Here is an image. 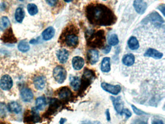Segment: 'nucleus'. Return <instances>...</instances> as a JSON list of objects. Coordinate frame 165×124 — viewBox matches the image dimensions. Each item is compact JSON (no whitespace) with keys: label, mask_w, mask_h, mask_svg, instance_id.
Segmentation results:
<instances>
[{"label":"nucleus","mask_w":165,"mask_h":124,"mask_svg":"<svg viewBox=\"0 0 165 124\" xmlns=\"http://www.w3.org/2000/svg\"><path fill=\"white\" fill-rule=\"evenodd\" d=\"M101 86L103 90L115 96L117 95L121 91V87L119 85L113 86L106 82H103L101 84Z\"/></svg>","instance_id":"8"},{"label":"nucleus","mask_w":165,"mask_h":124,"mask_svg":"<svg viewBox=\"0 0 165 124\" xmlns=\"http://www.w3.org/2000/svg\"><path fill=\"white\" fill-rule=\"evenodd\" d=\"M13 80L10 76L5 75L0 80V87L3 90H9L13 86Z\"/></svg>","instance_id":"9"},{"label":"nucleus","mask_w":165,"mask_h":124,"mask_svg":"<svg viewBox=\"0 0 165 124\" xmlns=\"http://www.w3.org/2000/svg\"><path fill=\"white\" fill-rule=\"evenodd\" d=\"M110 58L107 57L103 58L102 60L101 66V70L103 72L107 73L111 71V64H110Z\"/></svg>","instance_id":"21"},{"label":"nucleus","mask_w":165,"mask_h":124,"mask_svg":"<svg viewBox=\"0 0 165 124\" xmlns=\"http://www.w3.org/2000/svg\"><path fill=\"white\" fill-rule=\"evenodd\" d=\"M143 23H146L150 22L155 26L160 27L164 23V21L161 16L155 11L153 12L144 18Z\"/></svg>","instance_id":"4"},{"label":"nucleus","mask_w":165,"mask_h":124,"mask_svg":"<svg viewBox=\"0 0 165 124\" xmlns=\"http://www.w3.org/2000/svg\"></svg>","instance_id":"45"},{"label":"nucleus","mask_w":165,"mask_h":124,"mask_svg":"<svg viewBox=\"0 0 165 124\" xmlns=\"http://www.w3.org/2000/svg\"><path fill=\"white\" fill-rule=\"evenodd\" d=\"M73 67L76 70H82L84 65V60L80 56H75L72 61Z\"/></svg>","instance_id":"14"},{"label":"nucleus","mask_w":165,"mask_h":124,"mask_svg":"<svg viewBox=\"0 0 165 124\" xmlns=\"http://www.w3.org/2000/svg\"><path fill=\"white\" fill-rule=\"evenodd\" d=\"M86 38L87 44L90 47L103 48L105 42V32L103 30H88L86 32Z\"/></svg>","instance_id":"3"},{"label":"nucleus","mask_w":165,"mask_h":124,"mask_svg":"<svg viewBox=\"0 0 165 124\" xmlns=\"http://www.w3.org/2000/svg\"><path fill=\"white\" fill-rule=\"evenodd\" d=\"M99 59V51L95 50H90L87 52V60L91 65L96 64Z\"/></svg>","instance_id":"11"},{"label":"nucleus","mask_w":165,"mask_h":124,"mask_svg":"<svg viewBox=\"0 0 165 124\" xmlns=\"http://www.w3.org/2000/svg\"><path fill=\"white\" fill-rule=\"evenodd\" d=\"M119 39L116 34H112L108 38V42L110 46H116L119 43Z\"/></svg>","instance_id":"31"},{"label":"nucleus","mask_w":165,"mask_h":124,"mask_svg":"<svg viewBox=\"0 0 165 124\" xmlns=\"http://www.w3.org/2000/svg\"><path fill=\"white\" fill-rule=\"evenodd\" d=\"M10 22L6 16H4L0 18V31H4L9 27Z\"/></svg>","instance_id":"27"},{"label":"nucleus","mask_w":165,"mask_h":124,"mask_svg":"<svg viewBox=\"0 0 165 124\" xmlns=\"http://www.w3.org/2000/svg\"><path fill=\"white\" fill-rule=\"evenodd\" d=\"M78 30L77 27L70 25L66 28L60 37V40L62 43L67 47L75 48L78 44Z\"/></svg>","instance_id":"2"},{"label":"nucleus","mask_w":165,"mask_h":124,"mask_svg":"<svg viewBox=\"0 0 165 124\" xmlns=\"http://www.w3.org/2000/svg\"><path fill=\"white\" fill-rule=\"evenodd\" d=\"M111 46H107L106 47H105L103 49V52L105 54H109L111 51Z\"/></svg>","instance_id":"37"},{"label":"nucleus","mask_w":165,"mask_h":124,"mask_svg":"<svg viewBox=\"0 0 165 124\" xmlns=\"http://www.w3.org/2000/svg\"><path fill=\"white\" fill-rule=\"evenodd\" d=\"M6 113V107L5 104L0 102V115L5 116Z\"/></svg>","instance_id":"32"},{"label":"nucleus","mask_w":165,"mask_h":124,"mask_svg":"<svg viewBox=\"0 0 165 124\" xmlns=\"http://www.w3.org/2000/svg\"><path fill=\"white\" fill-rule=\"evenodd\" d=\"M53 76L57 82L62 84L65 82L66 78V71L64 67L61 66H58L53 70Z\"/></svg>","instance_id":"6"},{"label":"nucleus","mask_w":165,"mask_h":124,"mask_svg":"<svg viewBox=\"0 0 165 124\" xmlns=\"http://www.w3.org/2000/svg\"><path fill=\"white\" fill-rule=\"evenodd\" d=\"M55 30L53 27L50 26L46 29L42 33V38L46 41L50 40L54 36Z\"/></svg>","instance_id":"17"},{"label":"nucleus","mask_w":165,"mask_h":124,"mask_svg":"<svg viewBox=\"0 0 165 124\" xmlns=\"http://www.w3.org/2000/svg\"><path fill=\"white\" fill-rule=\"evenodd\" d=\"M152 124H164L163 121L161 120L156 119L154 120L152 122Z\"/></svg>","instance_id":"38"},{"label":"nucleus","mask_w":165,"mask_h":124,"mask_svg":"<svg viewBox=\"0 0 165 124\" xmlns=\"http://www.w3.org/2000/svg\"><path fill=\"white\" fill-rule=\"evenodd\" d=\"M73 0H64V1L66 2H70L72 1Z\"/></svg>","instance_id":"41"},{"label":"nucleus","mask_w":165,"mask_h":124,"mask_svg":"<svg viewBox=\"0 0 165 124\" xmlns=\"http://www.w3.org/2000/svg\"><path fill=\"white\" fill-rule=\"evenodd\" d=\"M85 15L91 24L97 26H109L115 24L117 21L113 12L102 4H90L85 9Z\"/></svg>","instance_id":"1"},{"label":"nucleus","mask_w":165,"mask_h":124,"mask_svg":"<svg viewBox=\"0 0 165 124\" xmlns=\"http://www.w3.org/2000/svg\"><path fill=\"white\" fill-rule=\"evenodd\" d=\"M111 99L112 100L114 109L115 110L118 114H121L122 110L123 109V104L121 97L115 98L113 97H111Z\"/></svg>","instance_id":"18"},{"label":"nucleus","mask_w":165,"mask_h":124,"mask_svg":"<svg viewBox=\"0 0 165 124\" xmlns=\"http://www.w3.org/2000/svg\"><path fill=\"white\" fill-rule=\"evenodd\" d=\"M15 18L16 21L19 23L22 22L25 18V11L22 7H18L15 11Z\"/></svg>","instance_id":"22"},{"label":"nucleus","mask_w":165,"mask_h":124,"mask_svg":"<svg viewBox=\"0 0 165 124\" xmlns=\"http://www.w3.org/2000/svg\"><path fill=\"white\" fill-rule=\"evenodd\" d=\"M70 84L73 89L75 91L78 90L80 86V80L79 77L71 76L70 77Z\"/></svg>","instance_id":"25"},{"label":"nucleus","mask_w":165,"mask_h":124,"mask_svg":"<svg viewBox=\"0 0 165 124\" xmlns=\"http://www.w3.org/2000/svg\"><path fill=\"white\" fill-rule=\"evenodd\" d=\"M133 6L136 12L140 15L144 13L147 7V3L143 0H135Z\"/></svg>","instance_id":"10"},{"label":"nucleus","mask_w":165,"mask_h":124,"mask_svg":"<svg viewBox=\"0 0 165 124\" xmlns=\"http://www.w3.org/2000/svg\"><path fill=\"white\" fill-rule=\"evenodd\" d=\"M165 6L164 4H162V5L158 6V7H157V9L162 13L164 16H165Z\"/></svg>","instance_id":"36"},{"label":"nucleus","mask_w":165,"mask_h":124,"mask_svg":"<svg viewBox=\"0 0 165 124\" xmlns=\"http://www.w3.org/2000/svg\"><path fill=\"white\" fill-rule=\"evenodd\" d=\"M36 107L37 109L42 110L44 108L46 105V100L45 97H40L36 99L35 102Z\"/></svg>","instance_id":"29"},{"label":"nucleus","mask_w":165,"mask_h":124,"mask_svg":"<svg viewBox=\"0 0 165 124\" xmlns=\"http://www.w3.org/2000/svg\"><path fill=\"white\" fill-rule=\"evenodd\" d=\"M21 96L23 102H31L34 98L32 90L28 88H24L21 90Z\"/></svg>","instance_id":"12"},{"label":"nucleus","mask_w":165,"mask_h":124,"mask_svg":"<svg viewBox=\"0 0 165 124\" xmlns=\"http://www.w3.org/2000/svg\"><path fill=\"white\" fill-rule=\"evenodd\" d=\"M46 2L50 6H54L57 4L58 0H46Z\"/></svg>","instance_id":"35"},{"label":"nucleus","mask_w":165,"mask_h":124,"mask_svg":"<svg viewBox=\"0 0 165 124\" xmlns=\"http://www.w3.org/2000/svg\"><path fill=\"white\" fill-rule=\"evenodd\" d=\"M19 1H24V0H19Z\"/></svg>","instance_id":"43"},{"label":"nucleus","mask_w":165,"mask_h":124,"mask_svg":"<svg viewBox=\"0 0 165 124\" xmlns=\"http://www.w3.org/2000/svg\"><path fill=\"white\" fill-rule=\"evenodd\" d=\"M58 108V102L56 101L55 99L54 100H52V101H51L50 104L49 109H48V110H46V112L45 113L44 116L45 117H48L51 116L55 112L56 110Z\"/></svg>","instance_id":"19"},{"label":"nucleus","mask_w":165,"mask_h":124,"mask_svg":"<svg viewBox=\"0 0 165 124\" xmlns=\"http://www.w3.org/2000/svg\"><path fill=\"white\" fill-rule=\"evenodd\" d=\"M71 91L67 87H63L59 90L58 95L61 99H67L71 96Z\"/></svg>","instance_id":"23"},{"label":"nucleus","mask_w":165,"mask_h":124,"mask_svg":"<svg viewBox=\"0 0 165 124\" xmlns=\"http://www.w3.org/2000/svg\"><path fill=\"white\" fill-rule=\"evenodd\" d=\"M103 1H107V0H103Z\"/></svg>","instance_id":"44"},{"label":"nucleus","mask_w":165,"mask_h":124,"mask_svg":"<svg viewBox=\"0 0 165 124\" xmlns=\"http://www.w3.org/2000/svg\"><path fill=\"white\" fill-rule=\"evenodd\" d=\"M46 79L44 77L39 76L34 78V84L38 90H42L45 86Z\"/></svg>","instance_id":"16"},{"label":"nucleus","mask_w":165,"mask_h":124,"mask_svg":"<svg viewBox=\"0 0 165 124\" xmlns=\"http://www.w3.org/2000/svg\"><path fill=\"white\" fill-rule=\"evenodd\" d=\"M0 124H7L6 122L4 121H0Z\"/></svg>","instance_id":"42"},{"label":"nucleus","mask_w":165,"mask_h":124,"mask_svg":"<svg viewBox=\"0 0 165 124\" xmlns=\"http://www.w3.org/2000/svg\"><path fill=\"white\" fill-rule=\"evenodd\" d=\"M1 39L5 43L15 44L17 42V39L15 37L11 28L5 31Z\"/></svg>","instance_id":"7"},{"label":"nucleus","mask_w":165,"mask_h":124,"mask_svg":"<svg viewBox=\"0 0 165 124\" xmlns=\"http://www.w3.org/2000/svg\"><path fill=\"white\" fill-rule=\"evenodd\" d=\"M18 50L22 53H26L30 49L29 44L26 40H22L19 42L18 46Z\"/></svg>","instance_id":"28"},{"label":"nucleus","mask_w":165,"mask_h":124,"mask_svg":"<svg viewBox=\"0 0 165 124\" xmlns=\"http://www.w3.org/2000/svg\"><path fill=\"white\" fill-rule=\"evenodd\" d=\"M8 110L9 112L18 114L22 111V107L17 102H12L8 104Z\"/></svg>","instance_id":"24"},{"label":"nucleus","mask_w":165,"mask_h":124,"mask_svg":"<svg viewBox=\"0 0 165 124\" xmlns=\"http://www.w3.org/2000/svg\"><path fill=\"white\" fill-rule=\"evenodd\" d=\"M57 57L62 64H65L68 60L69 52L65 49L59 50L57 52Z\"/></svg>","instance_id":"13"},{"label":"nucleus","mask_w":165,"mask_h":124,"mask_svg":"<svg viewBox=\"0 0 165 124\" xmlns=\"http://www.w3.org/2000/svg\"><path fill=\"white\" fill-rule=\"evenodd\" d=\"M27 10L31 16H34L38 12V6L34 4H29L27 6Z\"/></svg>","instance_id":"30"},{"label":"nucleus","mask_w":165,"mask_h":124,"mask_svg":"<svg viewBox=\"0 0 165 124\" xmlns=\"http://www.w3.org/2000/svg\"><path fill=\"white\" fill-rule=\"evenodd\" d=\"M127 43L129 49L132 50H137L139 48V43L136 37H131L129 39Z\"/></svg>","instance_id":"26"},{"label":"nucleus","mask_w":165,"mask_h":124,"mask_svg":"<svg viewBox=\"0 0 165 124\" xmlns=\"http://www.w3.org/2000/svg\"></svg>","instance_id":"46"},{"label":"nucleus","mask_w":165,"mask_h":124,"mask_svg":"<svg viewBox=\"0 0 165 124\" xmlns=\"http://www.w3.org/2000/svg\"><path fill=\"white\" fill-rule=\"evenodd\" d=\"M135 60V58L133 54H127L123 57L122 62L126 66H130L134 64Z\"/></svg>","instance_id":"20"},{"label":"nucleus","mask_w":165,"mask_h":124,"mask_svg":"<svg viewBox=\"0 0 165 124\" xmlns=\"http://www.w3.org/2000/svg\"><path fill=\"white\" fill-rule=\"evenodd\" d=\"M66 121V119L62 118L60 119V124H64Z\"/></svg>","instance_id":"40"},{"label":"nucleus","mask_w":165,"mask_h":124,"mask_svg":"<svg viewBox=\"0 0 165 124\" xmlns=\"http://www.w3.org/2000/svg\"><path fill=\"white\" fill-rule=\"evenodd\" d=\"M41 120L38 113L36 109L27 110L23 116V122L27 124L38 123Z\"/></svg>","instance_id":"5"},{"label":"nucleus","mask_w":165,"mask_h":124,"mask_svg":"<svg viewBox=\"0 0 165 124\" xmlns=\"http://www.w3.org/2000/svg\"><path fill=\"white\" fill-rule=\"evenodd\" d=\"M106 114L107 119L108 121H110L111 120V117L109 109L107 110L106 112Z\"/></svg>","instance_id":"39"},{"label":"nucleus","mask_w":165,"mask_h":124,"mask_svg":"<svg viewBox=\"0 0 165 124\" xmlns=\"http://www.w3.org/2000/svg\"><path fill=\"white\" fill-rule=\"evenodd\" d=\"M131 107H132V108L133 112H134L135 114H136L137 115H143V114H146L144 113V112H143L142 110H140L137 108L136 106H134V105H132V106H131Z\"/></svg>","instance_id":"33"},{"label":"nucleus","mask_w":165,"mask_h":124,"mask_svg":"<svg viewBox=\"0 0 165 124\" xmlns=\"http://www.w3.org/2000/svg\"><path fill=\"white\" fill-rule=\"evenodd\" d=\"M144 55L146 57H151L155 59H160L163 57V54L155 49L150 48L147 50Z\"/></svg>","instance_id":"15"},{"label":"nucleus","mask_w":165,"mask_h":124,"mask_svg":"<svg viewBox=\"0 0 165 124\" xmlns=\"http://www.w3.org/2000/svg\"><path fill=\"white\" fill-rule=\"evenodd\" d=\"M121 114H124L127 118H129L132 115V113L130 110L127 109H123L121 113Z\"/></svg>","instance_id":"34"}]
</instances>
